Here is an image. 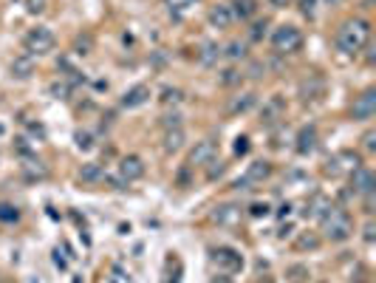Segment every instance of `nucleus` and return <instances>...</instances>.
Returning <instances> with one entry per match:
<instances>
[{"instance_id": "f257e3e1", "label": "nucleus", "mask_w": 376, "mask_h": 283, "mask_svg": "<svg viewBox=\"0 0 376 283\" xmlns=\"http://www.w3.org/2000/svg\"><path fill=\"white\" fill-rule=\"evenodd\" d=\"M371 40V23L365 17H351L345 20L337 32V49L348 57H357Z\"/></svg>"}, {"instance_id": "f03ea898", "label": "nucleus", "mask_w": 376, "mask_h": 283, "mask_svg": "<svg viewBox=\"0 0 376 283\" xmlns=\"http://www.w3.org/2000/svg\"><path fill=\"white\" fill-rule=\"evenodd\" d=\"M320 227H322V238L331 241V244H342L354 235V221H351V212L342 210V207H334L325 212L320 218Z\"/></svg>"}, {"instance_id": "7ed1b4c3", "label": "nucleus", "mask_w": 376, "mask_h": 283, "mask_svg": "<svg viewBox=\"0 0 376 283\" xmlns=\"http://www.w3.org/2000/svg\"><path fill=\"white\" fill-rule=\"evenodd\" d=\"M54 45H57V37L51 34V29H45V26H37V29H32L26 37H23V49H26L29 57H45V54H51Z\"/></svg>"}, {"instance_id": "20e7f679", "label": "nucleus", "mask_w": 376, "mask_h": 283, "mask_svg": "<svg viewBox=\"0 0 376 283\" xmlns=\"http://www.w3.org/2000/svg\"><path fill=\"white\" fill-rule=\"evenodd\" d=\"M272 49L277 54H297L303 49V32L297 26H277L272 34Z\"/></svg>"}, {"instance_id": "39448f33", "label": "nucleus", "mask_w": 376, "mask_h": 283, "mask_svg": "<svg viewBox=\"0 0 376 283\" xmlns=\"http://www.w3.org/2000/svg\"><path fill=\"white\" fill-rule=\"evenodd\" d=\"M209 261H213V267L221 275H235V272L244 269V255L238 249H232V247H215L213 252H209Z\"/></svg>"}, {"instance_id": "423d86ee", "label": "nucleus", "mask_w": 376, "mask_h": 283, "mask_svg": "<svg viewBox=\"0 0 376 283\" xmlns=\"http://www.w3.org/2000/svg\"><path fill=\"white\" fill-rule=\"evenodd\" d=\"M357 168H362V159H360V153H354V150H340V153H334L331 159L325 161V176H351Z\"/></svg>"}, {"instance_id": "0eeeda50", "label": "nucleus", "mask_w": 376, "mask_h": 283, "mask_svg": "<svg viewBox=\"0 0 376 283\" xmlns=\"http://www.w3.org/2000/svg\"><path fill=\"white\" fill-rule=\"evenodd\" d=\"M269 176H272L269 161H252L246 168V173H244V179L235 181V187H238V190H249V187H255V184H263Z\"/></svg>"}, {"instance_id": "6e6552de", "label": "nucleus", "mask_w": 376, "mask_h": 283, "mask_svg": "<svg viewBox=\"0 0 376 283\" xmlns=\"http://www.w3.org/2000/svg\"><path fill=\"white\" fill-rule=\"evenodd\" d=\"M373 113H376V88H368L354 100V105H351V116H354V120H371Z\"/></svg>"}, {"instance_id": "1a4fd4ad", "label": "nucleus", "mask_w": 376, "mask_h": 283, "mask_svg": "<svg viewBox=\"0 0 376 283\" xmlns=\"http://www.w3.org/2000/svg\"><path fill=\"white\" fill-rule=\"evenodd\" d=\"M145 176V161L139 156H125L119 161V181L122 184H130V181H139Z\"/></svg>"}, {"instance_id": "9d476101", "label": "nucleus", "mask_w": 376, "mask_h": 283, "mask_svg": "<svg viewBox=\"0 0 376 283\" xmlns=\"http://www.w3.org/2000/svg\"><path fill=\"white\" fill-rule=\"evenodd\" d=\"M215 153H218L215 142L204 139V142H198V145L190 150V159H187V164H193V168H204V164H209V161L215 159Z\"/></svg>"}, {"instance_id": "9b49d317", "label": "nucleus", "mask_w": 376, "mask_h": 283, "mask_svg": "<svg viewBox=\"0 0 376 283\" xmlns=\"http://www.w3.org/2000/svg\"><path fill=\"white\" fill-rule=\"evenodd\" d=\"M351 193H354V196L373 193V173L368 168H357L354 173H351Z\"/></svg>"}, {"instance_id": "f8f14e48", "label": "nucleus", "mask_w": 376, "mask_h": 283, "mask_svg": "<svg viewBox=\"0 0 376 283\" xmlns=\"http://www.w3.org/2000/svg\"><path fill=\"white\" fill-rule=\"evenodd\" d=\"M317 128L314 125H305L300 133H297V153L300 156H309L314 148H317Z\"/></svg>"}, {"instance_id": "ddd939ff", "label": "nucleus", "mask_w": 376, "mask_h": 283, "mask_svg": "<svg viewBox=\"0 0 376 283\" xmlns=\"http://www.w3.org/2000/svg\"><path fill=\"white\" fill-rule=\"evenodd\" d=\"M207 20H209V26H215V29H229L232 23H235V17H232V12H229L226 3H218V6L209 9Z\"/></svg>"}, {"instance_id": "4468645a", "label": "nucleus", "mask_w": 376, "mask_h": 283, "mask_svg": "<svg viewBox=\"0 0 376 283\" xmlns=\"http://www.w3.org/2000/svg\"><path fill=\"white\" fill-rule=\"evenodd\" d=\"M148 100H150V85H133L122 97V108H142Z\"/></svg>"}, {"instance_id": "2eb2a0df", "label": "nucleus", "mask_w": 376, "mask_h": 283, "mask_svg": "<svg viewBox=\"0 0 376 283\" xmlns=\"http://www.w3.org/2000/svg\"><path fill=\"white\" fill-rule=\"evenodd\" d=\"M213 218H215L218 224H224V227H232V224L241 221V210L235 207V204H221V207H215Z\"/></svg>"}, {"instance_id": "dca6fc26", "label": "nucleus", "mask_w": 376, "mask_h": 283, "mask_svg": "<svg viewBox=\"0 0 376 283\" xmlns=\"http://www.w3.org/2000/svg\"><path fill=\"white\" fill-rule=\"evenodd\" d=\"M229 12H232L235 20H249V17L257 14V0H232Z\"/></svg>"}, {"instance_id": "f3484780", "label": "nucleus", "mask_w": 376, "mask_h": 283, "mask_svg": "<svg viewBox=\"0 0 376 283\" xmlns=\"http://www.w3.org/2000/svg\"><path fill=\"white\" fill-rule=\"evenodd\" d=\"M184 128L178 125V128H167L164 131V150L167 153H178L181 148H184Z\"/></svg>"}, {"instance_id": "a211bd4d", "label": "nucleus", "mask_w": 376, "mask_h": 283, "mask_svg": "<svg viewBox=\"0 0 376 283\" xmlns=\"http://www.w3.org/2000/svg\"><path fill=\"white\" fill-rule=\"evenodd\" d=\"M255 102H257L255 93H241V97H232L229 105H226V113H229V116H235V113H246Z\"/></svg>"}, {"instance_id": "6ab92c4d", "label": "nucleus", "mask_w": 376, "mask_h": 283, "mask_svg": "<svg viewBox=\"0 0 376 283\" xmlns=\"http://www.w3.org/2000/svg\"><path fill=\"white\" fill-rule=\"evenodd\" d=\"M328 210H331V201H328L325 196H314V199L309 201V210H305V216H309V218H317V221H320V218L325 216Z\"/></svg>"}, {"instance_id": "aec40b11", "label": "nucleus", "mask_w": 376, "mask_h": 283, "mask_svg": "<svg viewBox=\"0 0 376 283\" xmlns=\"http://www.w3.org/2000/svg\"><path fill=\"white\" fill-rule=\"evenodd\" d=\"M317 247H320V235L312 232V229H309V232H300V235H297V241H294V249H297V252L317 249Z\"/></svg>"}, {"instance_id": "412c9836", "label": "nucleus", "mask_w": 376, "mask_h": 283, "mask_svg": "<svg viewBox=\"0 0 376 283\" xmlns=\"http://www.w3.org/2000/svg\"><path fill=\"white\" fill-rule=\"evenodd\" d=\"M34 71V65H32V57H20V60H14L12 63V74L14 77H20V80H26L29 74Z\"/></svg>"}, {"instance_id": "4be33fe9", "label": "nucleus", "mask_w": 376, "mask_h": 283, "mask_svg": "<svg viewBox=\"0 0 376 283\" xmlns=\"http://www.w3.org/2000/svg\"><path fill=\"white\" fill-rule=\"evenodd\" d=\"M286 278H289V283H305L312 278V272H309V267H289Z\"/></svg>"}, {"instance_id": "5701e85b", "label": "nucleus", "mask_w": 376, "mask_h": 283, "mask_svg": "<svg viewBox=\"0 0 376 283\" xmlns=\"http://www.w3.org/2000/svg\"><path fill=\"white\" fill-rule=\"evenodd\" d=\"M17 218H20L17 207H14V204H6V201H0V221L12 224V221H17Z\"/></svg>"}, {"instance_id": "b1692460", "label": "nucleus", "mask_w": 376, "mask_h": 283, "mask_svg": "<svg viewBox=\"0 0 376 283\" xmlns=\"http://www.w3.org/2000/svg\"><path fill=\"white\" fill-rule=\"evenodd\" d=\"M102 176V168H99V164H85V168L80 170V179L82 181H97Z\"/></svg>"}, {"instance_id": "393cba45", "label": "nucleus", "mask_w": 376, "mask_h": 283, "mask_svg": "<svg viewBox=\"0 0 376 283\" xmlns=\"http://www.w3.org/2000/svg\"><path fill=\"white\" fill-rule=\"evenodd\" d=\"M226 57H229V60H244V57H246V45L238 43V40L229 43V45H226Z\"/></svg>"}, {"instance_id": "a878e982", "label": "nucleus", "mask_w": 376, "mask_h": 283, "mask_svg": "<svg viewBox=\"0 0 376 283\" xmlns=\"http://www.w3.org/2000/svg\"><path fill=\"white\" fill-rule=\"evenodd\" d=\"M215 57H221V49H218V45H213V43H209V45H204V54H201V63H207V65H213V63H215Z\"/></svg>"}, {"instance_id": "bb28decb", "label": "nucleus", "mask_w": 376, "mask_h": 283, "mask_svg": "<svg viewBox=\"0 0 376 283\" xmlns=\"http://www.w3.org/2000/svg\"><path fill=\"white\" fill-rule=\"evenodd\" d=\"M170 12H187L190 6H196V0H164Z\"/></svg>"}, {"instance_id": "cd10ccee", "label": "nucleus", "mask_w": 376, "mask_h": 283, "mask_svg": "<svg viewBox=\"0 0 376 283\" xmlns=\"http://www.w3.org/2000/svg\"><path fill=\"white\" fill-rule=\"evenodd\" d=\"M249 216H252V218H266V216H269V204H261V201L252 204V207H249Z\"/></svg>"}, {"instance_id": "c85d7f7f", "label": "nucleus", "mask_w": 376, "mask_h": 283, "mask_svg": "<svg viewBox=\"0 0 376 283\" xmlns=\"http://www.w3.org/2000/svg\"><path fill=\"white\" fill-rule=\"evenodd\" d=\"M362 148H365L368 153H373V150H376V131H368V133L362 136Z\"/></svg>"}, {"instance_id": "c756f323", "label": "nucleus", "mask_w": 376, "mask_h": 283, "mask_svg": "<svg viewBox=\"0 0 376 283\" xmlns=\"http://www.w3.org/2000/svg\"><path fill=\"white\" fill-rule=\"evenodd\" d=\"M221 82H224V85H235V82H241V74H238V71H235V68H229V71H224Z\"/></svg>"}, {"instance_id": "7c9ffc66", "label": "nucleus", "mask_w": 376, "mask_h": 283, "mask_svg": "<svg viewBox=\"0 0 376 283\" xmlns=\"http://www.w3.org/2000/svg\"><path fill=\"white\" fill-rule=\"evenodd\" d=\"M314 3H317V0H297V6H300V12H303L305 17L314 14Z\"/></svg>"}, {"instance_id": "2f4dec72", "label": "nucleus", "mask_w": 376, "mask_h": 283, "mask_svg": "<svg viewBox=\"0 0 376 283\" xmlns=\"http://www.w3.org/2000/svg\"><path fill=\"white\" fill-rule=\"evenodd\" d=\"M51 93H54V97H60V100H65V97H68V85H65V82H54V85H51Z\"/></svg>"}, {"instance_id": "473e14b6", "label": "nucleus", "mask_w": 376, "mask_h": 283, "mask_svg": "<svg viewBox=\"0 0 376 283\" xmlns=\"http://www.w3.org/2000/svg\"><path fill=\"white\" fill-rule=\"evenodd\" d=\"M246 150H249V139H246V136H241L238 142H235V153H238V156H244Z\"/></svg>"}, {"instance_id": "72a5a7b5", "label": "nucleus", "mask_w": 376, "mask_h": 283, "mask_svg": "<svg viewBox=\"0 0 376 283\" xmlns=\"http://www.w3.org/2000/svg\"><path fill=\"white\" fill-rule=\"evenodd\" d=\"M263 32H266V20H263V23H255V29H252V40H261V37H263Z\"/></svg>"}, {"instance_id": "f704fd0d", "label": "nucleus", "mask_w": 376, "mask_h": 283, "mask_svg": "<svg viewBox=\"0 0 376 283\" xmlns=\"http://www.w3.org/2000/svg\"><path fill=\"white\" fill-rule=\"evenodd\" d=\"M43 3H45V0H26L29 12H43Z\"/></svg>"}, {"instance_id": "c9c22d12", "label": "nucleus", "mask_w": 376, "mask_h": 283, "mask_svg": "<svg viewBox=\"0 0 376 283\" xmlns=\"http://www.w3.org/2000/svg\"><path fill=\"white\" fill-rule=\"evenodd\" d=\"M181 93L178 91H164V102H178Z\"/></svg>"}, {"instance_id": "e433bc0d", "label": "nucleus", "mask_w": 376, "mask_h": 283, "mask_svg": "<svg viewBox=\"0 0 376 283\" xmlns=\"http://www.w3.org/2000/svg\"><path fill=\"white\" fill-rule=\"evenodd\" d=\"M373 232H376V227H373V221H368V224H365V241H368V244L373 241Z\"/></svg>"}, {"instance_id": "4c0bfd02", "label": "nucleus", "mask_w": 376, "mask_h": 283, "mask_svg": "<svg viewBox=\"0 0 376 283\" xmlns=\"http://www.w3.org/2000/svg\"><path fill=\"white\" fill-rule=\"evenodd\" d=\"M77 142H80V148H91V136L88 133H77Z\"/></svg>"}, {"instance_id": "58836bf2", "label": "nucleus", "mask_w": 376, "mask_h": 283, "mask_svg": "<svg viewBox=\"0 0 376 283\" xmlns=\"http://www.w3.org/2000/svg\"><path fill=\"white\" fill-rule=\"evenodd\" d=\"M269 3H272L274 9H286V6H292V0H269Z\"/></svg>"}, {"instance_id": "ea45409f", "label": "nucleus", "mask_w": 376, "mask_h": 283, "mask_svg": "<svg viewBox=\"0 0 376 283\" xmlns=\"http://www.w3.org/2000/svg\"><path fill=\"white\" fill-rule=\"evenodd\" d=\"M328 3H340V0H328Z\"/></svg>"}, {"instance_id": "a19ab883", "label": "nucleus", "mask_w": 376, "mask_h": 283, "mask_svg": "<svg viewBox=\"0 0 376 283\" xmlns=\"http://www.w3.org/2000/svg\"><path fill=\"white\" fill-rule=\"evenodd\" d=\"M320 283H325V280H320Z\"/></svg>"}]
</instances>
